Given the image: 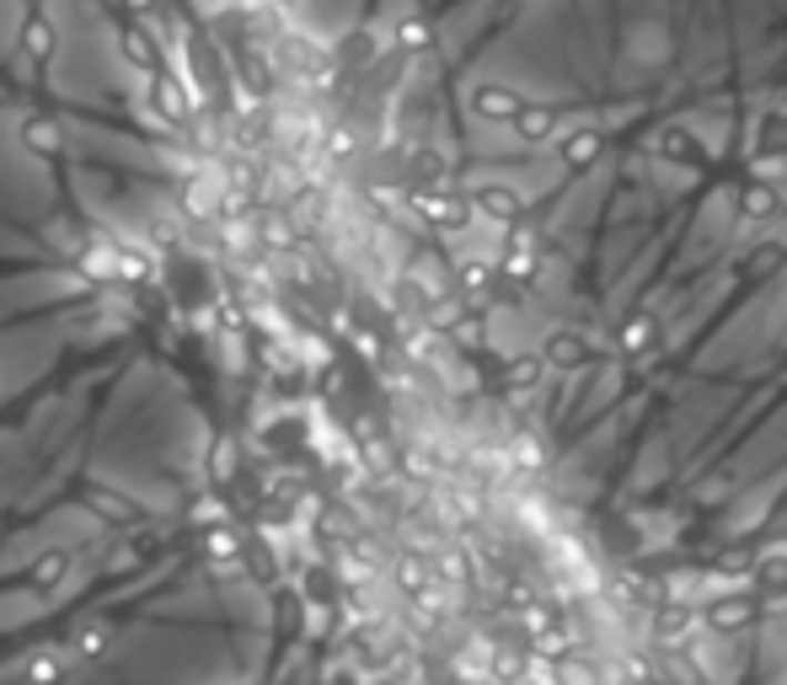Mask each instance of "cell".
Masks as SVG:
<instances>
[{
	"mask_svg": "<svg viewBox=\"0 0 787 685\" xmlns=\"http://www.w3.org/2000/svg\"><path fill=\"white\" fill-rule=\"evenodd\" d=\"M199 552H204V563L220 573V578H231V573H242V557H246V546H242V536L220 520V525H204L199 531Z\"/></svg>",
	"mask_w": 787,
	"mask_h": 685,
	"instance_id": "cell-1",
	"label": "cell"
},
{
	"mask_svg": "<svg viewBox=\"0 0 787 685\" xmlns=\"http://www.w3.org/2000/svg\"><path fill=\"white\" fill-rule=\"evenodd\" d=\"M75 498H81L97 520H108V525H140V520H145V508L134 504L129 493H113V487H102V482H81Z\"/></svg>",
	"mask_w": 787,
	"mask_h": 685,
	"instance_id": "cell-2",
	"label": "cell"
},
{
	"mask_svg": "<svg viewBox=\"0 0 787 685\" xmlns=\"http://www.w3.org/2000/svg\"><path fill=\"white\" fill-rule=\"evenodd\" d=\"M75 269H81V279H87L91 290H102V284H123L119 241H87V246L75 252Z\"/></svg>",
	"mask_w": 787,
	"mask_h": 685,
	"instance_id": "cell-3",
	"label": "cell"
},
{
	"mask_svg": "<svg viewBox=\"0 0 787 685\" xmlns=\"http://www.w3.org/2000/svg\"><path fill=\"white\" fill-rule=\"evenodd\" d=\"M119 49L123 60L134 64V70H161V43H155V32L140 22V17H129V22H119Z\"/></svg>",
	"mask_w": 787,
	"mask_h": 685,
	"instance_id": "cell-4",
	"label": "cell"
},
{
	"mask_svg": "<svg viewBox=\"0 0 787 685\" xmlns=\"http://www.w3.org/2000/svg\"><path fill=\"white\" fill-rule=\"evenodd\" d=\"M22 150H32L38 161H60L64 155V129L49 113H28L22 119Z\"/></svg>",
	"mask_w": 787,
	"mask_h": 685,
	"instance_id": "cell-5",
	"label": "cell"
},
{
	"mask_svg": "<svg viewBox=\"0 0 787 685\" xmlns=\"http://www.w3.org/2000/svg\"><path fill=\"white\" fill-rule=\"evenodd\" d=\"M70 567H75V557H70L64 546H49L43 557H32V573H28L32 595H54L64 578H70Z\"/></svg>",
	"mask_w": 787,
	"mask_h": 685,
	"instance_id": "cell-6",
	"label": "cell"
},
{
	"mask_svg": "<svg viewBox=\"0 0 787 685\" xmlns=\"http://www.w3.org/2000/svg\"><path fill=\"white\" fill-rule=\"evenodd\" d=\"M108 648H113V626L108 622H81V626H70V654L75 658H108Z\"/></svg>",
	"mask_w": 787,
	"mask_h": 685,
	"instance_id": "cell-7",
	"label": "cell"
},
{
	"mask_svg": "<svg viewBox=\"0 0 787 685\" xmlns=\"http://www.w3.org/2000/svg\"><path fill=\"white\" fill-rule=\"evenodd\" d=\"M119 258H123V284H151L155 279V252L145 246V241H129V236H119Z\"/></svg>",
	"mask_w": 787,
	"mask_h": 685,
	"instance_id": "cell-8",
	"label": "cell"
},
{
	"mask_svg": "<svg viewBox=\"0 0 787 685\" xmlns=\"http://www.w3.org/2000/svg\"><path fill=\"white\" fill-rule=\"evenodd\" d=\"M392 38H396V49H402V54H424L428 43H434V28H428L424 17H402Z\"/></svg>",
	"mask_w": 787,
	"mask_h": 685,
	"instance_id": "cell-9",
	"label": "cell"
},
{
	"mask_svg": "<svg viewBox=\"0 0 787 685\" xmlns=\"http://www.w3.org/2000/svg\"><path fill=\"white\" fill-rule=\"evenodd\" d=\"M22 49L32 54V64H43L49 54H54V28L43 22V17H32V22H22Z\"/></svg>",
	"mask_w": 787,
	"mask_h": 685,
	"instance_id": "cell-10",
	"label": "cell"
},
{
	"mask_svg": "<svg viewBox=\"0 0 787 685\" xmlns=\"http://www.w3.org/2000/svg\"><path fill=\"white\" fill-rule=\"evenodd\" d=\"M546 359H552L557 370H568V364H584L589 349H584V338H578V332H557V338L546 343Z\"/></svg>",
	"mask_w": 787,
	"mask_h": 685,
	"instance_id": "cell-11",
	"label": "cell"
},
{
	"mask_svg": "<svg viewBox=\"0 0 787 685\" xmlns=\"http://www.w3.org/2000/svg\"><path fill=\"white\" fill-rule=\"evenodd\" d=\"M188 520L204 531V525H220L225 520V498H214V493H199V498H188Z\"/></svg>",
	"mask_w": 787,
	"mask_h": 685,
	"instance_id": "cell-12",
	"label": "cell"
},
{
	"mask_svg": "<svg viewBox=\"0 0 787 685\" xmlns=\"http://www.w3.org/2000/svg\"><path fill=\"white\" fill-rule=\"evenodd\" d=\"M22 675H28V681H64V658H54V654H38V658H28V664H22Z\"/></svg>",
	"mask_w": 787,
	"mask_h": 685,
	"instance_id": "cell-13",
	"label": "cell"
},
{
	"mask_svg": "<svg viewBox=\"0 0 787 685\" xmlns=\"http://www.w3.org/2000/svg\"><path fill=\"white\" fill-rule=\"evenodd\" d=\"M263 241L269 246H295V225L284 214H263Z\"/></svg>",
	"mask_w": 787,
	"mask_h": 685,
	"instance_id": "cell-14",
	"label": "cell"
},
{
	"mask_svg": "<svg viewBox=\"0 0 787 685\" xmlns=\"http://www.w3.org/2000/svg\"><path fill=\"white\" fill-rule=\"evenodd\" d=\"M246 567H252L263 584H273V578H279V563H273L269 546H246Z\"/></svg>",
	"mask_w": 787,
	"mask_h": 685,
	"instance_id": "cell-15",
	"label": "cell"
},
{
	"mask_svg": "<svg viewBox=\"0 0 787 685\" xmlns=\"http://www.w3.org/2000/svg\"><path fill=\"white\" fill-rule=\"evenodd\" d=\"M337 54H343L349 64H364L370 54H375V43H370V32H349V43H343Z\"/></svg>",
	"mask_w": 787,
	"mask_h": 685,
	"instance_id": "cell-16",
	"label": "cell"
},
{
	"mask_svg": "<svg viewBox=\"0 0 787 685\" xmlns=\"http://www.w3.org/2000/svg\"><path fill=\"white\" fill-rule=\"evenodd\" d=\"M49 246H54V252H60V258H75V252H81V246H87V241L75 236V231H70V225H54V231H49Z\"/></svg>",
	"mask_w": 787,
	"mask_h": 685,
	"instance_id": "cell-17",
	"label": "cell"
},
{
	"mask_svg": "<svg viewBox=\"0 0 787 685\" xmlns=\"http://www.w3.org/2000/svg\"><path fill=\"white\" fill-rule=\"evenodd\" d=\"M210 466H214V477H231L236 472V445H214Z\"/></svg>",
	"mask_w": 787,
	"mask_h": 685,
	"instance_id": "cell-18",
	"label": "cell"
},
{
	"mask_svg": "<svg viewBox=\"0 0 787 685\" xmlns=\"http://www.w3.org/2000/svg\"><path fill=\"white\" fill-rule=\"evenodd\" d=\"M123 6H129L134 17H155V0H123Z\"/></svg>",
	"mask_w": 787,
	"mask_h": 685,
	"instance_id": "cell-19",
	"label": "cell"
},
{
	"mask_svg": "<svg viewBox=\"0 0 787 685\" xmlns=\"http://www.w3.org/2000/svg\"><path fill=\"white\" fill-rule=\"evenodd\" d=\"M269 6H290V0H269Z\"/></svg>",
	"mask_w": 787,
	"mask_h": 685,
	"instance_id": "cell-20",
	"label": "cell"
}]
</instances>
